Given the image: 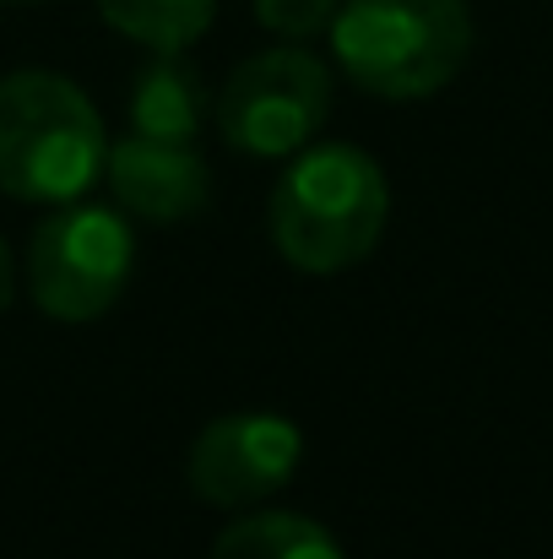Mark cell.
Returning a JSON list of instances; mask_svg holds the SVG:
<instances>
[{
  "label": "cell",
  "mask_w": 553,
  "mask_h": 559,
  "mask_svg": "<svg viewBox=\"0 0 553 559\" xmlns=\"http://www.w3.org/2000/svg\"><path fill=\"white\" fill-rule=\"evenodd\" d=\"M206 120V87L195 66L180 55H158L131 87V136L153 142H195Z\"/></svg>",
  "instance_id": "obj_8"
},
{
  "label": "cell",
  "mask_w": 553,
  "mask_h": 559,
  "mask_svg": "<svg viewBox=\"0 0 553 559\" xmlns=\"http://www.w3.org/2000/svg\"><path fill=\"white\" fill-rule=\"evenodd\" d=\"M98 11L131 44L153 55H180L212 27L217 0H98Z\"/></svg>",
  "instance_id": "obj_10"
},
{
  "label": "cell",
  "mask_w": 553,
  "mask_h": 559,
  "mask_svg": "<svg viewBox=\"0 0 553 559\" xmlns=\"http://www.w3.org/2000/svg\"><path fill=\"white\" fill-rule=\"evenodd\" d=\"M342 0H255V16L266 33L288 38V44H310L321 33H332Z\"/></svg>",
  "instance_id": "obj_11"
},
{
  "label": "cell",
  "mask_w": 553,
  "mask_h": 559,
  "mask_svg": "<svg viewBox=\"0 0 553 559\" xmlns=\"http://www.w3.org/2000/svg\"><path fill=\"white\" fill-rule=\"evenodd\" d=\"M212 559H342V544L299 511H250L228 522L212 544Z\"/></svg>",
  "instance_id": "obj_9"
},
{
  "label": "cell",
  "mask_w": 553,
  "mask_h": 559,
  "mask_svg": "<svg viewBox=\"0 0 553 559\" xmlns=\"http://www.w3.org/2000/svg\"><path fill=\"white\" fill-rule=\"evenodd\" d=\"M332 55L374 98H429L450 87L472 55L467 0H342Z\"/></svg>",
  "instance_id": "obj_3"
},
{
  "label": "cell",
  "mask_w": 553,
  "mask_h": 559,
  "mask_svg": "<svg viewBox=\"0 0 553 559\" xmlns=\"http://www.w3.org/2000/svg\"><path fill=\"white\" fill-rule=\"evenodd\" d=\"M109 190L125 212L147 217V223H180L195 217L212 195L206 158L195 153V142H153V136H125L109 147L104 158Z\"/></svg>",
  "instance_id": "obj_7"
},
{
  "label": "cell",
  "mask_w": 553,
  "mask_h": 559,
  "mask_svg": "<svg viewBox=\"0 0 553 559\" xmlns=\"http://www.w3.org/2000/svg\"><path fill=\"white\" fill-rule=\"evenodd\" d=\"M266 223L288 266L315 277L348 272L380 245L390 223V186L364 147H304L272 190Z\"/></svg>",
  "instance_id": "obj_1"
},
{
  "label": "cell",
  "mask_w": 553,
  "mask_h": 559,
  "mask_svg": "<svg viewBox=\"0 0 553 559\" xmlns=\"http://www.w3.org/2000/svg\"><path fill=\"white\" fill-rule=\"evenodd\" d=\"M304 462V435L293 418L282 413H261V407H244V413H223L212 418L195 445H190V462H184V478L195 489L201 506H217V511H250L261 500H272Z\"/></svg>",
  "instance_id": "obj_6"
},
{
  "label": "cell",
  "mask_w": 553,
  "mask_h": 559,
  "mask_svg": "<svg viewBox=\"0 0 553 559\" xmlns=\"http://www.w3.org/2000/svg\"><path fill=\"white\" fill-rule=\"evenodd\" d=\"M5 5H27V0H5Z\"/></svg>",
  "instance_id": "obj_13"
},
{
  "label": "cell",
  "mask_w": 553,
  "mask_h": 559,
  "mask_svg": "<svg viewBox=\"0 0 553 559\" xmlns=\"http://www.w3.org/2000/svg\"><path fill=\"white\" fill-rule=\"evenodd\" d=\"M332 115V71L299 44L261 49L228 71L217 93V131L244 158H293Z\"/></svg>",
  "instance_id": "obj_5"
},
{
  "label": "cell",
  "mask_w": 553,
  "mask_h": 559,
  "mask_svg": "<svg viewBox=\"0 0 553 559\" xmlns=\"http://www.w3.org/2000/svg\"><path fill=\"white\" fill-rule=\"evenodd\" d=\"M11 294H16V272H11V250L0 239V316L11 310Z\"/></svg>",
  "instance_id": "obj_12"
},
{
  "label": "cell",
  "mask_w": 553,
  "mask_h": 559,
  "mask_svg": "<svg viewBox=\"0 0 553 559\" xmlns=\"http://www.w3.org/2000/svg\"><path fill=\"white\" fill-rule=\"evenodd\" d=\"M109 158L93 98L60 71L0 76V190L11 201H82Z\"/></svg>",
  "instance_id": "obj_2"
},
{
  "label": "cell",
  "mask_w": 553,
  "mask_h": 559,
  "mask_svg": "<svg viewBox=\"0 0 553 559\" xmlns=\"http://www.w3.org/2000/svg\"><path fill=\"white\" fill-rule=\"evenodd\" d=\"M136 266V239L115 206H55L27 245V294L49 321L82 326L115 310Z\"/></svg>",
  "instance_id": "obj_4"
}]
</instances>
